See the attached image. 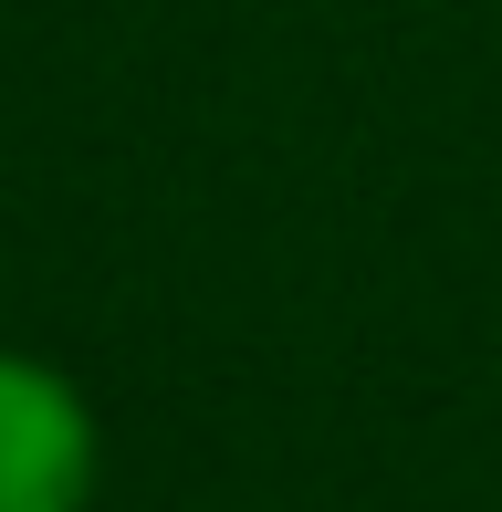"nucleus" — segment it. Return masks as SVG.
Instances as JSON below:
<instances>
[{
    "label": "nucleus",
    "instance_id": "f257e3e1",
    "mask_svg": "<svg viewBox=\"0 0 502 512\" xmlns=\"http://www.w3.org/2000/svg\"><path fill=\"white\" fill-rule=\"evenodd\" d=\"M105 471L95 398L53 356L0 345V512H84Z\"/></svg>",
    "mask_w": 502,
    "mask_h": 512
}]
</instances>
